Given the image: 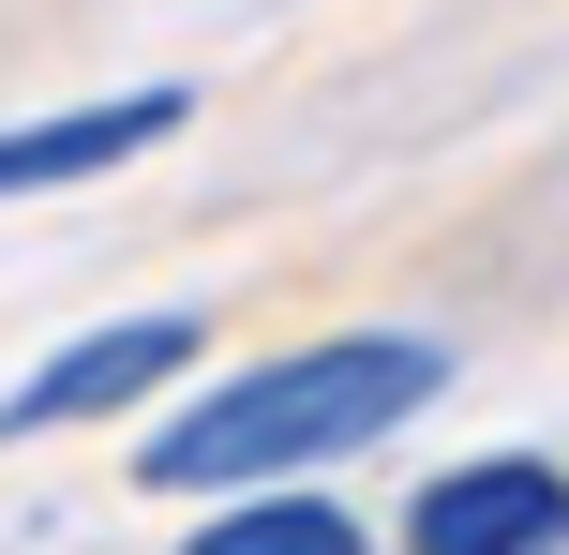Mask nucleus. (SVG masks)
<instances>
[{
  "label": "nucleus",
  "instance_id": "2",
  "mask_svg": "<svg viewBox=\"0 0 569 555\" xmlns=\"http://www.w3.org/2000/svg\"><path fill=\"white\" fill-rule=\"evenodd\" d=\"M405 555H569V466L555 450H480V466L420 480Z\"/></svg>",
  "mask_w": 569,
  "mask_h": 555
},
{
  "label": "nucleus",
  "instance_id": "4",
  "mask_svg": "<svg viewBox=\"0 0 569 555\" xmlns=\"http://www.w3.org/2000/svg\"><path fill=\"white\" fill-rule=\"evenodd\" d=\"M180 90H120V106H60V120H0V196H60V180H106L136 150L180 136Z\"/></svg>",
  "mask_w": 569,
  "mask_h": 555
},
{
  "label": "nucleus",
  "instance_id": "3",
  "mask_svg": "<svg viewBox=\"0 0 569 555\" xmlns=\"http://www.w3.org/2000/svg\"><path fill=\"white\" fill-rule=\"evenodd\" d=\"M166 376H196V316H120V330H90V346H60L30 390H0V436H76V420L136 406V390H166Z\"/></svg>",
  "mask_w": 569,
  "mask_h": 555
},
{
  "label": "nucleus",
  "instance_id": "1",
  "mask_svg": "<svg viewBox=\"0 0 569 555\" xmlns=\"http://www.w3.org/2000/svg\"><path fill=\"white\" fill-rule=\"evenodd\" d=\"M435 390H450V346H420V330H330V346H284L256 376L196 390V406L150 436V480H166V496H284V480L330 466V450L405 436Z\"/></svg>",
  "mask_w": 569,
  "mask_h": 555
},
{
  "label": "nucleus",
  "instance_id": "5",
  "mask_svg": "<svg viewBox=\"0 0 569 555\" xmlns=\"http://www.w3.org/2000/svg\"><path fill=\"white\" fill-rule=\"evenodd\" d=\"M180 555H375V526L330 511V496H226Z\"/></svg>",
  "mask_w": 569,
  "mask_h": 555
}]
</instances>
